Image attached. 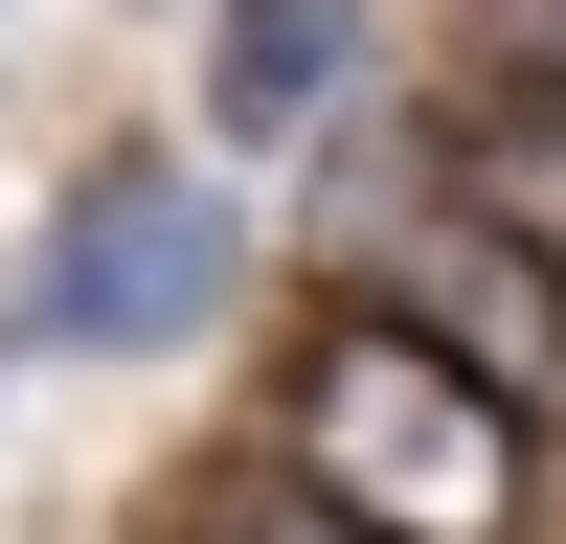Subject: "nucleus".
Instances as JSON below:
<instances>
[{
	"mask_svg": "<svg viewBox=\"0 0 566 544\" xmlns=\"http://www.w3.org/2000/svg\"><path fill=\"white\" fill-rule=\"evenodd\" d=\"M295 499H340L363 544H499V499H522V408L453 386L431 341H386V317H340L295 386Z\"/></svg>",
	"mask_w": 566,
	"mask_h": 544,
	"instance_id": "obj_1",
	"label": "nucleus"
},
{
	"mask_svg": "<svg viewBox=\"0 0 566 544\" xmlns=\"http://www.w3.org/2000/svg\"><path fill=\"white\" fill-rule=\"evenodd\" d=\"M227 272H250V205H227L205 159H159V136H114V159L45 205V272H23V341L69 363H159L227 317Z\"/></svg>",
	"mask_w": 566,
	"mask_h": 544,
	"instance_id": "obj_2",
	"label": "nucleus"
},
{
	"mask_svg": "<svg viewBox=\"0 0 566 544\" xmlns=\"http://www.w3.org/2000/svg\"><path fill=\"white\" fill-rule=\"evenodd\" d=\"M363 317H386V341H431L453 386H499V408H522V386H566V295H544L522 250H499L476 205H431V227H408V250H386V295H363Z\"/></svg>",
	"mask_w": 566,
	"mask_h": 544,
	"instance_id": "obj_3",
	"label": "nucleus"
},
{
	"mask_svg": "<svg viewBox=\"0 0 566 544\" xmlns=\"http://www.w3.org/2000/svg\"><path fill=\"white\" fill-rule=\"evenodd\" d=\"M340 91H363V0H227V23H205V136H227V159L340 136Z\"/></svg>",
	"mask_w": 566,
	"mask_h": 544,
	"instance_id": "obj_4",
	"label": "nucleus"
},
{
	"mask_svg": "<svg viewBox=\"0 0 566 544\" xmlns=\"http://www.w3.org/2000/svg\"><path fill=\"white\" fill-rule=\"evenodd\" d=\"M453 205H476L499 250L566 295V91H522V114H476V136H453Z\"/></svg>",
	"mask_w": 566,
	"mask_h": 544,
	"instance_id": "obj_5",
	"label": "nucleus"
},
{
	"mask_svg": "<svg viewBox=\"0 0 566 544\" xmlns=\"http://www.w3.org/2000/svg\"><path fill=\"white\" fill-rule=\"evenodd\" d=\"M476 45H499V69H566V0H499Z\"/></svg>",
	"mask_w": 566,
	"mask_h": 544,
	"instance_id": "obj_6",
	"label": "nucleus"
},
{
	"mask_svg": "<svg viewBox=\"0 0 566 544\" xmlns=\"http://www.w3.org/2000/svg\"><path fill=\"white\" fill-rule=\"evenodd\" d=\"M227 544H363V522H340V499H250Z\"/></svg>",
	"mask_w": 566,
	"mask_h": 544,
	"instance_id": "obj_7",
	"label": "nucleus"
}]
</instances>
